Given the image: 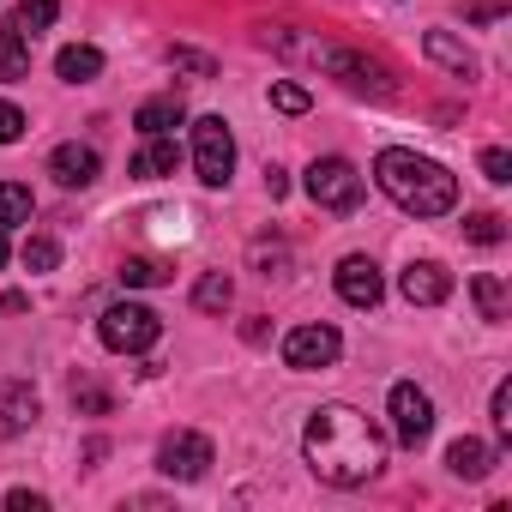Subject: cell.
<instances>
[{
  "mask_svg": "<svg viewBox=\"0 0 512 512\" xmlns=\"http://www.w3.org/2000/svg\"><path fill=\"white\" fill-rule=\"evenodd\" d=\"M7 506H13V512H43V506H49V494H31V488H13V494H7Z\"/></svg>",
  "mask_w": 512,
  "mask_h": 512,
  "instance_id": "35",
  "label": "cell"
},
{
  "mask_svg": "<svg viewBox=\"0 0 512 512\" xmlns=\"http://www.w3.org/2000/svg\"><path fill=\"white\" fill-rule=\"evenodd\" d=\"M464 235H470L476 247H500V241H506V229H500L494 211H470V217H464Z\"/></svg>",
  "mask_w": 512,
  "mask_h": 512,
  "instance_id": "27",
  "label": "cell"
},
{
  "mask_svg": "<svg viewBox=\"0 0 512 512\" xmlns=\"http://www.w3.org/2000/svg\"><path fill=\"white\" fill-rule=\"evenodd\" d=\"M211 440L205 434H193V428H175V434H163V446H157V470L169 476V482H199L205 470H211Z\"/></svg>",
  "mask_w": 512,
  "mask_h": 512,
  "instance_id": "7",
  "label": "cell"
},
{
  "mask_svg": "<svg viewBox=\"0 0 512 512\" xmlns=\"http://www.w3.org/2000/svg\"><path fill=\"white\" fill-rule=\"evenodd\" d=\"M175 163H181L175 133H151V139L139 145V157H133V175H139V181H163V175H175Z\"/></svg>",
  "mask_w": 512,
  "mask_h": 512,
  "instance_id": "14",
  "label": "cell"
},
{
  "mask_svg": "<svg viewBox=\"0 0 512 512\" xmlns=\"http://www.w3.org/2000/svg\"><path fill=\"white\" fill-rule=\"evenodd\" d=\"M55 73H61L67 85H91V79L103 73V49H91V43H67V49L55 55Z\"/></svg>",
  "mask_w": 512,
  "mask_h": 512,
  "instance_id": "17",
  "label": "cell"
},
{
  "mask_svg": "<svg viewBox=\"0 0 512 512\" xmlns=\"http://www.w3.org/2000/svg\"><path fill=\"white\" fill-rule=\"evenodd\" d=\"M488 422H494V440L506 446V440H512V386H506V380L494 386V404H488Z\"/></svg>",
  "mask_w": 512,
  "mask_h": 512,
  "instance_id": "30",
  "label": "cell"
},
{
  "mask_svg": "<svg viewBox=\"0 0 512 512\" xmlns=\"http://www.w3.org/2000/svg\"><path fill=\"white\" fill-rule=\"evenodd\" d=\"M0 266H7V229H0Z\"/></svg>",
  "mask_w": 512,
  "mask_h": 512,
  "instance_id": "38",
  "label": "cell"
},
{
  "mask_svg": "<svg viewBox=\"0 0 512 512\" xmlns=\"http://www.w3.org/2000/svg\"><path fill=\"white\" fill-rule=\"evenodd\" d=\"M386 410H392V434H398V446H422V440L434 434V398H428L416 380H398L392 398H386Z\"/></svg>",
  "mask_w": 512,
  "mask_h": 512,
  "instance_id": "6",
  "label": "cell"
},
{
  "mask_svg": "<svg viewBox=\"0 0 512 512\" xmlns=\"http://www.w3.org/2000/svg\"><path fill=\"white\" fill-rule=\"evenodd\" d=\"M422 55H428L434 67H446L452 79H476V55H470L452 31H428V37H422Z\"/></svg>",
  "mask_w": 512,
  "mask_h": 512,
  "instance_id": "13",
  "label": "cell"
},
{
  "mask_svg": "<svg viewBox=\"0 0 512 512\" xmlns=\"http://www.w3.org/2000/svg\"><path fill=\"white\" fill-rule=\"evenodd\" d=\"M73 410H85V416H103V410H109V392H103L91 374H73Z\"/></svg>",
  "mask_w": 512,
  "mask_h": 512,
  "instance_id": "28",
  "label": "cell"
},
{
  "mask_svg": "<svg viewBox=\"0 0 512 512\" xmlns=\"http://www.w3.org/2000/svg\"><path fill=\"white\" fill-rule=\"evenodd\" d=\"M97 338H103V350H115V356H145V350L163 338V314L145 308V302H115V308H103Z\"/></svg>",
  "mask_w": 512,
  "mask_h": 512,
  "instance_id": "4",
  "label": "cell"
},
{
  "mask_svg": "<svg viewBox=\"0 0 512 512\" xmlns=\"http://www.w3.org/2000/svg\"><path fill=\"white\" fill-rule=\"evenodd\" d=\"M169 67H181V73H193V79H211V73H217V61H211V55H193V49H169Z\"/></svg>",
  "mask_w": 512,
  "mask_h": 512,
  "instance_id": "33",
  "label": "cell"
},
{
  "mask_svg": "<svg viewBox=\"0 0 512 512\" xmlns=\"http://www.w3.org/2000/svg\"><path fill=\"white\" fill-rule=\"evenodd\" d=\"M19 260H25V272H55L61 266V241L55 235H25Z\"/></svg>",
  "mask_w": 512,
  "mask_h": 512,
  "instance_id": "25",
  "label": "cell"
},
{
  "mask_svg": "<svg viewBox=\"0 0 512 512\" xmlns=\"http://www.w3.org/2000/svg\"><path fill=\"white\" fill-rule=\"evenodd\" d=\"M229 302H235V284H229L223 272H205V278L193 284V308H199V314H223Z\"/></svg>",
  "mask_w": 512,
  "mask_h": 512,
  "instance_id": "22",
  "label": "cell"
},
{
  "mask_svg": "<svg viewBox=\"0 0 512 512\" xmlns=\"http://www.w3.org/2000/svg\"><path fill=\"white\" fill-rule=\"evenodd\" d=\"M55 19H61V0H19L7 25H13V31H19L25 43H37V37H43V31L55 25Z\"/></svg>",
  "mask_w": 512,
  "mask_h": 512,
  "instance_id": "19",
  "label": "cell"
},
{
  "mask_svg": "<svg viewBox=\"0 0 512 512\" xmlns=\"http://www.w3.org/2000/svg\"><path fill=\"white\" fill-rule=\"evenodd\" d=\"M482 175H488L494 187H506V181H512V151H500V145H488V151H482Z\"/></svg>",
  "mask_w": 512,
  "mask_h": 512,
  "instance_id": "34",
  "label": "cell"
},
{
  "mask_svg": "<svg viewBox=\"0 0 512 512\" xmlns=\"http://www.w3.org/2000/svg\"><path fill=\"white\" fill-rule=\"evenodd\" d=\"M338 296H344L350 308H380L386 278H380V266L368 260V253H350V260L338 266Z\"/></svg>",
  "mask_w": 512,
  "mask_h": 512,
  "instance_id": "10",
  "label": "cell"
},
{
  "mask_svg": "<svg viewBox=\"0 0 512 512\" xmlns=\"http://www.w3.org/2000/svg\"><path fill=\"white\" fill-rule=\"evenodd\" d=\"M398 296H404L410 308H440V302L452 296V272H446L440 260H416V266H404Z\"/></svg>",
  "mask_w": 512,
  "mask_h": 512,
  "instance_id": "9",
  "label": "cell"
},
{
  "mask_svg": "<svg viewBox=\"0 0 512 512\" xmlns=\"http://www.w3.org/2000/svg\"><path fill=\"white\" fill-rule=\"evenodd\" d=\"M266 193H272V199H284V193H290V175H284V169H278V163H272V169H266Z\"/></svg>",
  "mask_w": 512,
  "mask_h": 512,
  "instance_id": "36",
  "label": "cell"
},
{
  "mask_svg": "<svg viewBox=\"0 0 512 512\" xmlns=\"http://www.w3.org/2000/svg\"><path fill=\"white\" fill-rule=\"evenodd\" d=\"M139 223H145V235H157V241H187V235H193V211H187V205H151V211H139Z\"/></svg>",
  "mask_w": 512,
  "mask_h": 512,
  "instance_id": "18",
  "label": "cell"
},
{
  "mask_svg": "<svg viewBox=\"0 0 512 512\" xmlns=\"http://www.w3.org/2000/svg\"><path fill=\"white\" fill-rule=\"evenodd\" d=\"M187 121V109H181V97H151V103H139V115H133V127L151 139V133H175Z\"/></svg>",
  "mask_w": 512,
  "mask_h": 512,
  "instance_id": "20",
  "label": "cell"
},
{
  "mask_svg": "<svg viewBox=\"0 0 512 512\" xmlns=\"http://www.w3.org/2000/svg\"><path fill=\"white\" fill-rule=\"evenodd\" d=\"M253 266H260V278H284L290 272V247L284 241L278 247L272 241H253Z\"/></svg>",
  "mask_w": 512,
  "mask_h": 512,
  "instance_id": "29",
  "label": "cell"
},
{
  "mask_svg": "<svg viewBox=\"0 0 512 512\" xmlns=\"http://www.w3.org/2000/svg\"><path fill=\"white\" fill-rule=\"evenodd\" d=\"M302 452H308V464H314L320 482L362 488L386 464V434L362 410H350V404H320L308 416V428H302Z\"/></svg>",
  "mask_w": 512,
  "mask_h": 512,
  "instance_id": "1",
  "label": "cell"
},
{
  "mask_svg": "<svg viewBox=\"0 0 512 512\" xmlns=\"http://www.w3.org/2000/svg\"><path fill=\"white\" fill-rule=\"evenodd\" d=\"M470 296H476V308H482V320H488V326H500V320H506V284H500L494 272L470 278Z\"/></svg>",
  "mask_w": 512,
  "mask_h": 512,
  "instance_id": "23",
  "label": "cell"
},
{
  "mask_svg": "<svg viewBox=\"0 0 512 512\" xmlns=\"http://www.w3.org/2000/svg\"><path fill=\"white\" fill-rule=\"evenodd\" d=\"M506 13V0H482V7H470V19H500Z\"/></svg>",
  "mask_w": 512,
  "mask_h": 512,
  "instance_id": "37",
  "label": "cell"
},
{
  "mask_svg": "<svg viewBox=\"0 0 512 512\" xmlns=\"http://www.w3.org/2000/svg\"><path fill=\"white\" fill-rule=\"evenodd\" d=\"M31 211H37L31 187H19V181H0V229H13V223H31Z\"/></svg>",
  "mask_w": 512,
  "mask_h": 512,
  "instance_id": "24",
  "label": "cell"
},
{
  "mask_svg": "<svg viewBox=\"0 0 512 512\" xmlns=\"http://www.w3.org/2000/svg\"><path fill=\"white\" fill-rule=\"evenodd\" d=\"M49 175H55L61 187H91V181L103 175V157H97L91 145H55V151H49Z\"/></svg>",
  "mask_w": 512,
  "mask_h": 512,
  "instance_id": "12",
  "label": "cell"
},
{
  "mask_svg": "<svg viewBox=\"0 0 512 512\" xmlns=\"http://www.w3.org/2000/svg\"><path fill=\"white\" fill-rule=\"evenodd\" d=\"M25 127H31V121H25V109H19V103H0V145H19V139H25Z\"/></svg>",
  "mask_w": 512,
  "mask_h": 512,
  "instance_id": "32",
  "label": "cell"
},
{
  "mask_svg": "<svg viewBox=\"0 0 512 512\" xmlns=\"http://www.w3.org/2000/svg\"><path fill=\"white\" fill-rule=\"evenodd\" d=\"M0 79H7V85L31 79V43H25L13 25H0Z\"/></svg>",
  "mask_w": 512,
  "mask_h": 512,
  "instance_id": "21",
  "label": "cell"
},
{
  "mask_svg": "<svg viewBox=\"0 0 512 512\" xmlns=\"http://www.w3.org/2000/svg\"><path fill=\"white\" fill-rule=\"evenodd\" d=\"M446 470H452V476H464V482H482V476L494 470V446L464 434V440H452V446H446Z\"/></svg>",
  "mask_w": 512,
  "mask_h": 512,
  "instance_id": "15",
  "label": "cell"
},
{
  "mask_svg": "<svg viewBox=\"0 0 512 512\" xmlns=\"http://www.w3.org/2000/svg\"><path fill=\"white\" fill-rule=\"evenodd\" d=\"M175 272H169V260H127L121 266V284L127 290H157V284H169Z\"/></svg>",
  "mask_w": 512,
  "mask_h": 512,
  "instance_id": "26",
  "label": "cell"
},
{
  "mask_svg": "<svg viewBox=\"0 0 512 512\" xmlns=\"http://www.w3.org/2000/svg\"><path fill=\"white\" fill-rule=\"evenodd\" d=\"M193 169H199L205 187H229V175H235V133H229L223 115H199L193 121Z\"/></svg>",
  "mask_w": 512,
  "mask_h": 512,
  "instance_id": "5",
  "label": "cell"
},
{
  "mask_svg": "<svg viewBox=\"0 0 512 512\" xmlns=\"http://www.w3.org/2000/svg\"><path fill=\"white\" fill-rule=\"evenodd\" d=\"M272 109H284V115H308V109H314V97H308L302 85L278 79V85H272Z\"/></svg>",
  "mask_w": 512,
  "mask_h": 512,
  "instance_id": "31",
  "label": "cell"
},
{
  "mask_svg": "<svg viewBox=\"0 0 512 512\" xmlns=\"http://www.w3.org/2000/svg\"><path fill=\"white\" fill-rule=\"evenodd\" d=\"M338 356H344V338H338V326H296V332L284 338V368H296V374L332 368Z\"/></svg>",
  "mask_w": 512,
  "mask_h": 512,
  "instance_id": "8",
  "label": "cell"
},
{
  "mask_svg": "<svg viewBox=\"0 0 512 512\" xmlns=\"http://www.w3.org/2000/svg\"><path fill=\"white\" fill-rule=\"evenodd\" d=\"M302 187H308V199L320 211H338V217H350L362 205V193H368V181H362V169L350 157H314L308 175H302Z\"/></svg>",
  "mask_w": 512,
  "mask_h": 512,
  "instance_id": "3",
  "label": "cell"
},
{
  "mask_svg": "<svg viewBox=\"0 0 512 512\" xmlns=\"http://www.w3.org/2000/svg\"><path fill=\"white\" fill-rule=\"evenodd\" d=\"M31 422H37V392L13 380L7 392H0V434H7V440H13V434H25Z\"/></svg>",
  "mask_w": 512,
  "mask_h": 512,
  "instance_id": "16",
  "label": "cell"
},
{
  "mask_svg": "<svg viewBox=\"0 0 512 512\" xmlns=\"http://www.w3.org/2000/svg\"><path fill=\"white\" fill-rule=\"evenodd\" d=\"M320 61H326V73H332V79H344L350 91H374V97H386V91H392V85H386V73H380L368 55H356V49H326Z\"/></svg>",
  "mask_w": 512,
  "mask_h": 512,
  "instance_id": "11",
  "label": "cell"
},
{
  "mask_svg": "<svg viewBox=\"0 0 512 512\" xmlns=\"http://www.w3.org/2000/svg\"><path fill=\"white\" fill-rule=\"evenodd\" d=\"M374 181H380V193H386L398 211H410V217H446V211L458 205V181L446 175V163L416 157V151H404V145H386V151L374 157Z\"/></svg>",
  "mask_w": 512,
  "mask_h": 512,
  "instance_id": "2",
  "label": "cell"
}]
</instances>
